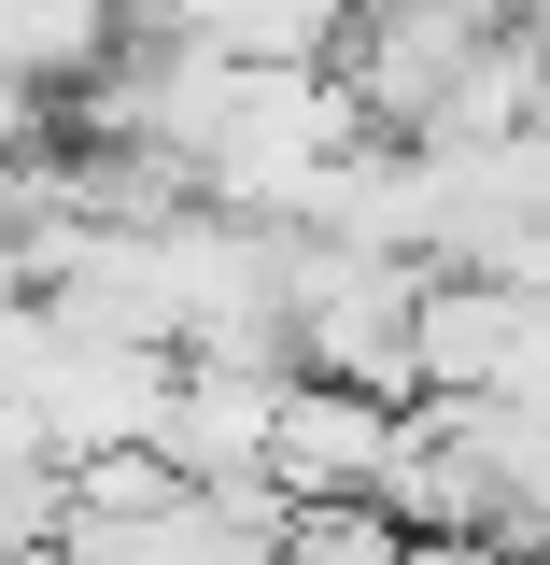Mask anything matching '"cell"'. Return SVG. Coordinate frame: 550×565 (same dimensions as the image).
<instances>
[{"instance_id": "6da1fadb", "label": "cell", "mask_w": 550, "mask_h": 565, "mask_svg": "<svg viewBox=\"0 0 550 565\" xmlns=\"http://www.w3.org/2000/svg\"><path fill=\"white\" fill-rule=\"evenodd\" d=\"M141 14L226 71H325L353 29V0H141Z\"/></svg>"}]
</instances>
